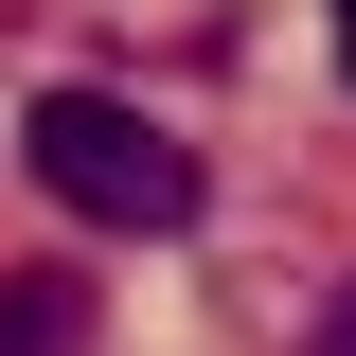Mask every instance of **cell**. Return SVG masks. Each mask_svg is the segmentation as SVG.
<instances>
[{
  "mask_svg": "<svg viewBox=\"0 0 356 356\" xmlns=\"http://www.w3.org/2000/svg\"><path fill=\"white\" fill-rule=\"evenodd\" d=\"M321 356H356V285H339V321H321Z\"/></svg>",
  "mask_w": 356,
  "mask_h": 356,
  "instance_id": "3",
  "label": "cell"
},
{
  "mask_svg": "<svg viewBox=\"0 0 356 356\" xmlns=\"http://www.w3.org/2000/svg\"><path fill=\"white\" fill-rule=\"evenodd\" d=\"M339 72H356V0H339Z\"/></svg>",
  "mask_w": 356,
  "mask_h": 356,
  "instance_id": "4",
  "label": "cell"
},
{
  "mask_svg": "<svg viewBox=\"0 0 356 356\" xmlns=\"http://www.w3.org/2000/svg\"><path fill=\"white\" fill-rule=\"evenodd\" d=\"M0 356H89V285L72 267H0Z\"/></svg>",
  "mask_w": 356,
  "mask_h": 356,
  "instance_id": "2",
  "label": "cell"
},
{
  "mask_svg": "<svg viewBox=\"0 0 356 356\" xmlns=\"http://www.w3.org/2000/svg\"><path fill=\"white\" fill-rule=\"evenodd\" d=\"M18 161H36V196L89 214V232H178L196 214V143H178L161 107H125V89H36V107H18Z\"/></svg>",
  "mask_w": 356,
  "mask_h": 356,
  "instance_id": "1",
  "label": "cell"
}]
</instances>
